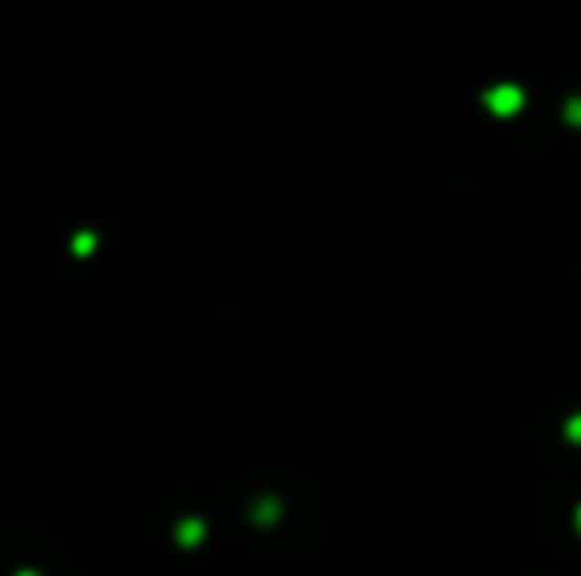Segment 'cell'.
Listing matches in <instances>:
<instances>
[{
  "mask_svg": "<svg viewBox=\"0 0 581 576\" xmlns=\"http://www.w3.org/2000/svg\"><path fill=\"white\" fill-rule=\"evenodd\" d=\"M522 99H526V95H522L514 83H503V87H491V91H486V107H491L494 115H514L518 107H522Z\"/></svg>",
  "mask_w": 581,
  "mask_h": 576,
  "instance_id": "6da1fadb",
  "label": "cell"
},
{
  "mask_svg": "<svg viewBox=\"0 0 581 576\" xmlns=\"http://www.w3.org/2000/svg\"><path fill=\"white\" fill-rule=\"evenodd\" d=\"M202 533H206V530H202V521H186L182 530H178V541H182V545H198Z\"/></svg>",
  "mask_w": 581,
  "mask_h": 576,
  "instance_id": "7a4b0ae2",
  "label": "cell"
},
{
  "mask_svg": "<svg viewBox=\"0 0 581 576\" xmlns=\"http://www.w3.org/2000/svg\"><path fill=\"white\" fill-rule=\"evenodd\" d=\"M565 118H569L574 127H581V95H574V99L565 103Z\"/></svg>",
  "mask_w": 581,
  "mask_h": 576,
  "instance_id": "3957f363",
  "label": "cell"
},
{
  "mask_svg": "<svg viewBox=\"0 0 581 576\" xmlns=\"http://www.w3.org/2000/svg\"><path fill=\"white\" fill-rule=\"evenodd\" d=\"M91 249H95V237H91V233H79V237H76V253H79V257H88Z\"/></svg>",
  "mask_w": 581,
  "mask_h": 576,
  "instance_id": "277c9868",
  "label": "cell"
},
{
  "mask_svg": "<svg viewBox=\"0 0 581 576\" xmlns=\"http://www.w3.org/2000/svg\"><path fill=\"white\" fill-rule=\"evenodd\" d=\"M565 435H569V442H581V415H574L565 423Z\"/></svg>",
  "mask_w": 581,
  "mask_h": 576,
  "instance_id": "5b68a950",
  "label": "cell"
},
{
  "mask_svg": "<svg viewBox=\"0 0 581 576\" xmlns=\"http://www.w3.org/2000/svg\"><path fill=\"white\" fill-rule=\"evenodd\" d=\"M257 518H261V521H273V518H277V501H261Z\"/></svg>",
  "mask_w": 581,
  "mask_h": 576,
  "instance_id": "8992f818",
  "label": "cell"
},
{
  "mask_svg": "<svg viewBox=\"0 0 581 576\" xmlns=\"http://www.w3.org/2000/svg\"><path fill=\"white\" fill-rule=\"evenodd\" d=\"M577 530H581V506H577Z\"/></svg>",
  "mask_w": 581,
  "mask_h": 576,
  "instance_id": "52a82bcc",
  "label": "cell"
},
{
  "mask_svg": "<svg viewBox=\"0 0 581 576\" xmlns=\"http://www.w3.org/2000/svg\"><path fill=\"white\" fill-rule=\"evenodd\" d=\"M20 576H36V572H20Z\"/></svg>",
  "mask_w": 581,
  "mask_h": 576,
  "instance_id": "ba28073f",
  "label": "cell"
}]
</instances>
